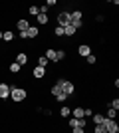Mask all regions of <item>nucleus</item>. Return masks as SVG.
I'll list each match as a JSON object with an SVG mask.
<instances>
[{"label":"nucleus","mask_w":119,"mask_h":133,"mask_svg":"<svg viewBox=\"0 0 119 133\" xmlns=\"http://www.w3.org/2000/svg\"><path fill=\"white\" fill-rule=\"evenodd\" d=\"M28 97V91L24 88H18V85H10V99L12 101H24Z\"/></svg>","instance_id":"nucleus-1"},{"label":"nucleus","mask_w":119,"mask_h":133,"mask_svg":"<svg viewBox=\"0 0 119 133\" xmlns=\"http://www.w3.org/2000/svg\"><path fill=\"white\" fill-rule=\"evenodd\" d=\"M58 85H60V88H62V91L66 95H74V91H75V85L72 82H68V79H58Z\"/></svg>","instance_id":"nucleus-2"},{"label":"nucleus","mask_w":119,"mask_h":133,"mask_svg":"<svg viewBox=\"0 0 119 133\" xmlns=\"http://www.w3.org/2000/svg\"><path fill=\"white\" fill-rule=\"evenodd\" d=\"M101 125L107 129V133H119V125H117V121H115V119H107V117H105Z\"/></svg>","instance_id":"nucleus-3"},{"label":"nucleus","mask_w":119,"mask_h":133,"mask_svg":"<svg viewBox=\"0 0 119 133\" xmlns=\"http://www.w3.org/2000/svg\"><path fill=\"white\" fill-rule=\"evenodd\" d=\"M50 91H52V95H54V97H56L58 101H66V99H68V95H66V94L62 91V88H60L58 83H54V85H52V88H50Z\"/></svg>","instance_id":"nucleus-4"},{"label":"nucleus","mask_w":119,"mask_h":133,"mask_svg":"<svg viewBox=\"0 0 119 133\" xmlns=\"http://www.w3.org/2000/svg\"><path fill=\"white\" fill-rule=\"evenodd\" d=\"M68 24H72V20H69V12H60V14H58V26L66 28Z\"/></svg>","instance_id":"nucleus-5"},{"label":"nucleus","mask_w":119,"mask_h":133,"mask_svg":"<svg viewBox=\"0 0 119 133\" xmlns=\"http://www.w3.org/2000/svg\"><path fill=\"white\" fill-rule=\"evenodd\" d=\"M69 20H72V24H79L83 20V14L79 10H74V12H69Z\"/></svg>","instance_id":"nucleus-6"},{"label":"nucleus","mask_w":119,"mask_h":133,"mask_svg":"<svg viewBox=\"0 0 119 133\" xmlns=\"http://www.w3.org/2000/svg\"><path fill=\"white\" fill-rule=\"evenodd\" d=\"M0 97H2V99H8V97H10V85H8V83H0Z\"/></svg>","instance_id":"nucleus-7"},{"label":"nucleus","mask_w":119,"mask_h":133,"mask_svg":"<svg viewBox=\"0 0 119 133\" xmlns=\"http://www.w3.org/2000/svg\"><path fill=\"white\" fill-rule=\"evenodd\" d=\"M32 76H34L36 79H42L46 76V68H42V66H36L34 70H32Z\"/></svg>","instance_id":"nucleus-8"},{"label":"nucleus","mask_w":119,"mask_h":133,"mask_svg":"<svg viewBox=\"0 0 119 133\" xmlns=\"http://www.w3.org/2000/svg\"><path fill=\"white\" fill-rule=\"evenodd\" d=\"M78 54L81 56V58H87V56L91 54V48H89V46H87V44H81V46H79V48H78Z\"/></svg>","instance_id":"nucleus-9"},{"label":"nucleus","mask_w":119,"mask_h":133,"mask_svg":"<svg viewBox=\"0 0 119 133\" xmlns=\"http://www.w3.org/2000/svg\"><path fill=\"white\" fill-rule=\"evenodd\" d=\"M69 127L74 129V127H83L85 129V119H75V117H72L69 119Z\"/></svg>","instance_id":"nucleus-10"},{"label":"nucleus","mask_w":119,"mask_h":133,"mask_svg":"<svg viewBox=\"0 0 119 133\" xmlns=\"http://www.w3.org/2000/svg\"><path fill=\"white\" fill-rule=\"evenodd\" d=\"M16 64H18L20 68H22V66H26V64H28V56H26V54H22V52H20V54H16Z\"/></svg>","instance_id":"nucleus-11"},{"label":"nucleus","mask_w":119,"mask_h":133,"mask_svg":"<svg viewBox=\"0 0 119 133\" xmlns=\"http://www.w3.org/2000/svg\"><path fill=\"white\" fill-rule=\"evenodd\" d=\"M16 26H18V30H20V32H26V30L30 28V22H28V20H24V18H20V20L16 22Z\"/></svg>","instance_id":"nucleus-12"},{"label":"nucleus","mask_w":119,"mask_h":133,"mask_svg":"<svg viewBox=\"0 0 119 133\" xmlns=\"http://www.w3.org/2000/svg\"><path fill=\"white\" fill-rule=\"evenodd\" d=\"M26 34H28V38H38L40 28H38V26H30L28 30H26Z\"/></svg>","instance_id":"nucleus-13"},{"label":"nucleus","mask_w":119,"mask_h":133,"mask_svg":"<svg viewBox=\"0 0 119 133\" xmlns=\"http://www.w3.org/2000/svg\"><path fill=\"white\" fill-rule=\"evenodd\" d=\"M72 115H74L75 119H83V107H75V109H72Z\"/></svg>","instance_id":"nucleus-14"},{"label":"nucleus","mask_w":119,"mask_h":133,"mask_svg":"<svg viewBox=\"0 0 119 133\" xmlns=\"http://www.w3.org/2000/svg\"><path fill=\"white\" fill-rule=\"evenodd\" d=\"M75 32H78V30H75V28L72 26V24H68V26L64 28V36H74Z\"/></svg>","instance_id":"nucleus-15"},{"label":"nucleus","mask_w":119,"mask_h":133,"mask_svg":"<svg viewBox=\"0 0 119 133\" xmlns=\"http://www.w3.org/2000/svg\"><path fill=\"white\" fill-rule=\"evenodd\" d=\"M38 24L40 26H46V24H48V14H38Z\"/></svg>","instance_id":"nucleus-16"},{"label":"nucleus","mask_w":119,"mask_h":133,"mask_svg":"<svg viewBox=\"0 0 119 133\" xmlns=\"http://www.w3.org/2000/svg\"><path fill=\"white\" fill-rule=\"evenodd\" d=\"M46 58H48V62H54V60H56V50H52V48H50V50H46Z\"/></svg>","instance_id":"nucleus-17"},{"label":"nucleus","mask_w":119,"mask_h":133,"mask_svg":"<svg viewBox=\"0 0 119 133\" xmlns=\"http://www.w3.org/2000/svg\"><path fill=\"white\" fill-rule=\"evenodd\" d=\"M2 40H4V42H12V40H14V34H12L10 30H8V32H2Z\"/></svg>","instance_id":"nucleus-18"},{"label":"nucleus","mask_w":119,"mask_h":133,"mask_svg":"<svg viewBox=\"0 0 119 133\" xmlns=\"http://www.w3.org/2000/svg\"><path fill=\"white\" fill-rule=\"evenodd\" d=\"M103 119H105V115H101V113H95V115H93V123H95V125H101Z\"/></svg>","instance_id":"nucleus-19"},{"label":"nucleus","mask_w":119,"mask_h":133,"mask_svg":"<svg viewBox=\"0 0 119 133\" xmlns=\"http://www.w3.org/2000/svg\"><path fill=\"white\" fill-rule=\"evenodd\" d=\"M60 115H62V117H69V115H72V109H69V107H66V105H64L62 109H60Z\"/></svg>","instance_id":"nucleus-20"},{"label":"nucleus","mask_w":119,"mask_h":133,"mask_svg":"<svg viewBox=\"0 0 119 133\" xmlns=\"http://www.w3.org/2000/svg\"><path fill=\"white\" fill-rule=\"evenodd\" d=\"M64 58H66V52H64V50H56V60H54V62H62Z\"/></svg>","instance_id":"nucleus-21"},{"label":"nucleus","mask_w":119,"mask_h":133,"mask_svg":"<svg viewBox=\"0 0 119 133\" xmlns=\"http://www.w3.org/2000/svg\"><path fill=\"white\" fill-rule=\"evenodd\" d=\"M28 12L32 14V16H38V14H40V6H30Z\"/></svg>","instance_id":"nucleus-22"},{"label":"nucleus","mask_w":119,"mask_h":133,"mask_svg":"<svg viewBox=\"0 0 119 133\" xmlns=\"http://www.w3.org/2000/svg\"><path fill=\"white\" fill-rule=\"evenodd\" d=\"M105 117H107V119H115V117H117V111L109 107V109H107V115H105Z\"/></svg>","instance_id":"nucleus-23"},{"label":"nucleus","mask_w":119,"mask_h":133,"mask_svg":"<svg viewBox=\"0 0 119 133\" xmlns=\"http://www.w3.org/2000/svg\"><path fill=\"white\" fill-rule=\"evenodd\" d=\"M46 64H48V58H46V56H40V58H38V66L46 68Z\"/></svg>","instance_id":"nucleus-24"},{"label":"nucleus","mask_w":119,"mask_h":133,"mask_svg":"<svg viewBox=\"0 0 119 133\" xmlns=\"http://www.w3.org/2000/svg\"><path fill=\"white\" fill-rule=\"evenodd\" d=\"M85 60H87V64H89V66H93V64H95V62H97V58H95V56H93V54H89V56H87V58H85Z\"/></svg>","instance_id":"nucleus-25"},{"label":"nucleus","mask_w":119,"mask_h":133,"mask_svg":"<svg viewBox=\"0 0 119 133\" xmlns=\"http://www.w3.org/2000/svg\"><path fill=\"white\" fill-rule=\"evenodd\" d=\"M10 72H12V74H18V72H20V66H18L16 62H14V64H10Z\"/></svg>","instance_id":"nucleus-26"},{"label":"nucleus","mask_w":119,"mask_h":133,"mask_svg":"<svg viewBox=\"0 0 119 133\" xmlns=\"http://www.w3.org/2000/svg\"><path fill=\"white\" fill-rule=\"evenodd\" d=\"M109 107L117 111V109H119V99H111V103H109Z\"/></svg>","instance_id":"nucleus-27"},{"label":"nucleus","mask_w":119,"mask_h":133,"mask_svg":"<svg viewBox=\"0 0 119 133\" xmlns=\"http://www.w3.org/2000/svg\"><path fill=\"white\" fill-rule=\"evenodd\" d=\"M93 133H107V129L103 127V125H95V129H93Z\"/></svg>","instance_id":"nucleus-28"},{"label":"nucleus","mask_w":119,"mask_h":133,"mask_svg":"<svg viewBox=\"0 0 119 133\" xmlns=\"http://www.w3.org/2000/svg\"><path fill=\"white\" fill-rule=\"evenodd\" d=\"M54 34H56V36H64V28L62 26H56V28H54Z\"/></svg>","instance_id":"nucleus-29"},{"label":"nucleus","mask_w":119,"mask_h":133,"mask_svg":"<svg viewBox=\"0 0 119 133\" xmlns=\"http://www.w3.org/2000/svg\"><path fill=\"white\" fill-rule=\"evenodd\" d=\"M48 10H50L48 6H40V14H48Z\"/></svg>","instance_id":"nucleus-30"},{"label":"nucleus","mask_w":119,"mask_h":133,"mask_svg":"<svg viewBox=\"0 0 119 133\" xmlns=\"http://www.w3.org/2000/svg\"><path fill=\"white\" fill-rule=\"evenodd\" d=\"M72 131H74V133H85V129L83 127H74Z\"/></svg>","instance_id":"nucleus-31"},{"label":"nucleus","mask_w":119,"mask_h":133,"mask_svg":"<svg viewBox=\"0 0 119 133\" xmlns=\"http://www.w3.org/2000/svg\"><path fill=\"white\" fill-rule=\"evenodd\" d=\"M0 42H2V30H0Z\"/></svg>","instance_id":"nucleus-32"}]
</instances>
